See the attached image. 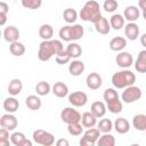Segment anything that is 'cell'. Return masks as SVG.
Listing matches in <instances>:
<instances>
[{
    "label": "cell",
    "instance_id": "6da1fadb",
    "mask_svg": "<svg viewBox=\"0 0 146 146\" xmlns=\"http://www.w3.org/2000/svg\"><path fill=\"white\" fill-rule=\"evenodd\" d=\"M62 50H64L63 43L59 40H43L39 44V50H38V58L41 62H47L49 60L52 56H56L59 54Z\"/></svg>",
    "mask_w": 146,
    "mask_h": 146
},
{
    "label": "cell",
    "instance_id": "7a4b0ae2",
    "mask_svg": "<svg viewBox=\"0 0 146 146\" xmlns=\"http://www.w3.org/2000/svg\"><path fill=\"white\" fill-rule=\"evenodd\" d=\"M79 16L82 21H86V22H92V23L97 22L102 17L99 3L95 0L87 1L82 7V9L80 10Z\"/></svg>",
    "mask_w": 146,
    "mask_h": 146
},
{
    "label": "cell",
    "instance_id": "3957f363",
    "mask_svg": "<svg viewBox=\"0 0 146 146\" xmlns=\"http://www.w3.org/2000/svg\"><path fill=\"white\" fill-rule=\"evenodd\" d=\"M136 82V75L133 72L124 68L120 72H115L112 76V84L116 89H124L132 86Z\"/></svg>",
    "mask_w": 146,
    "mask_h": 146
},
{
    "label": "cell",
    "instance_id": "277c9868",
    "mask_svg": "<svg viewBox=\"0 0 146 146\" xmlns=\"http://www.w3.org/2000/svg\"><path fill=\"white\" fill-rule=\"evenodd\" d=\"M33 141L43 146H51L55 144V137L52 133L43 130V129H36L35 131H33L32 135Z\"/></svg>",
    "mask_w": 146,
    "mask_h": 146
},
{
    "label": "cell",
    "instance_id": "5b68a950",
    "mask_svg": "<svg viewBox=\"0 0 146 146\" xmlns=\"http://www.w3.org/2000/svg\"><path fill=\"white\" fill-rule=\"evenodd\" d=\"M141 97V89L139 87H136V86H129L127 88H124L122 95H121V98L124 103L127 104H131V103H135L136 100L140 99Z\"/></svg>",
    "mask_w": 146,
    "mask_h": 146
},
{
    "label": "cell",
    "instance_id": "8992f818",
    "mask_svg": "<svg viewBox=\"0 0 146 146\" xmlns=\"http://www.w3.org/2000/svg\"><path fill=\"white\" fill-rule=\"evenodd\" d=\"M100 137V131L97 129L92 128H88V130L84 131L83 137L80 139V145L81 146H94L97 144V140Z\"/></svg>",
    "mask_w": 146,
    "mask_h": 146
},
{
    "label": "cell",
    "instance_id": "52a82bcc",
    "mask_svg": "<svg viewBox=\"0 0 146 146\" xmlns=\"http://www.w3.org/2000/svg\"><path fill=\"white\" fill-rule=\"evenodd\" d=\"M81 116L82 115L79 113V111H76L73 107H65L60 112V119L66 124L75 123V122H81Z\"/></svg>",
    "mask_w": 146,
    "mask_h": 146
},
{
    "label": "cell",
    "instance_id": "ba28073f",
    "mask_svg": "<svg viewBox=\"0 0 146 146\" xmlns=\"http://www.w3.org/2000/svg\"><path fill=\"white\" fill-rule=\"evenodd\" d=\"M68 102L73 107H82L88 102V96L83 91H74L68 95Z\"/></svg>",
    "mask_w": 146,
    "mask_h": 146
},
{
    "label": "cell",
    "instance_id": "9c48e42d",
    "mask_svg": "<svg viewBox=\"0 0 146 146\" xmlns=\"http://www.w3.org/2000/svg\"><path fill=\"white\" fill-rule=\"evenodd\" d=\"M115 63L117 66H120L122 68H128L133 64V57L128 51H121V52H119V55H116Z\"/></svg>",
    "mask_w": 146,
    "mask_h": 146
},
{
    "label": "cell",
    "instance_id": "30bf717a",
    "mask_svg": "<svg viewBox=\"0 0 146 146\" xmlns=\"http://www.w3.org/2000/svg\"><path fill=\"white\" fill-rule=\"evenodd\" d=\"M18 122H17V119L16 116L13 114V113H7V114H3L0 119V125L2 128H6L8 129L9 131L14 130L16 127H17Z\"/></svg>",
    "mask_w": 146,
    "mask_h": 146
},
{
    "label": "cell",
    "instance_id": "8fae6325",
    "mask_svg": "<svg viewBox=\"0 0 146 146\" xmlns=\"http://www.w3.org/2000/svg\"><path fill=\"white\" fill-rule=\"evenodd\" d=\"M86 83L90 90H97L102 87L103 80H102V76L97 72H92L88 74V76L86 78Z\"/></svg>",
    "mask_w": 146,
    "mask_h": 146
},
{
    "label": "cell",
    "instance_id": "7c38bea8",
    "mask_svg": "<svg viewBox=\"0 0 146 146\" xmlns=\"http://www.w3.org/2000/svg\"><path fill=\"white\" fill-rule=\"evenodd\" d=\"M18 38H19V30L14 26V25H9L7 26L5 30H3V39L7 41V42H15V41H18Z\"/></svg>",
    "mask_w": 146,
    "mask_h": 146
},
{
    "label": "cell",
    "instance_id": "4fadbf2b",
    "mask_svg": "<svg viewBox=\"0 0 146 146\" xmlns=\"http://www.w3.org/2000/svg\"><path fill=\"white\" fill-rule=\"evenodd\" d=\"M124 34L128 40H136L139 36V26L135 22H130L124 26Z\"/></svg>",
    "mask_w": 146,
    "mask_h": 146
},
{
    "label": "cell",
    "instance_id": "5bb4252c",
    "mask_svg": "<svg viewBox=\"0 0 146 146\" xmlns=\"http://www.w3.org/2000/svg\"><path fill=\"white\" fill-rule=\"evenodd\" d=\"M84 71V63L82 60H79V59H74L68 65V72L71 75L73 76H79L83 73Z\"/></svg>",
    "mask_w": 146,
    "mask_h": 146
},
{
    "label": "cell",
    "instance_id": "9a60e30c",
    "mask_svg": "<svg viewBox=\"0 0 146 146\" xmlns=\"http://www.w3.org/2000/svg\"><path fill=\"white\" fill-rule=\"evenodd\" d=\"M139 16H140V10L136 6H128V7H125V9L123 11V17L129 22L137 21L139 18Z\"/></svg>",
    "mask_w": 146,
    "mask_h": 146
},
{
    "label": "cell",
    "instance_id": "2e32d148",
    "mask_svg": "<svg viewBox=\"0 0 146 146\" xmlns=\"http://www.w3.org/2000/svg\"><path fill=\"white\" fill-rule=\"evenodd\" d=\"M95 24V29H96V31L99 33V34H108L110 33V30H111V24H110V22L105 18V17H100L97 22H95L94 23Z\"/></svg>",
    "mask_w": 146,
    "mask_h": 146
},
{
    "label": "cell",
    "instance_id": "e0dca14e",
    "mask_svg": "<svg viewBox=\"0 0 146 146\" xmlns=\"http://www.w3.org/2000/svg\"><path fill=\"white\" fill-rule=\"evenodd\" d=\"M97 123V116L90 111V112H84L81 116V124L84 128H92Z\"/></svg>",
    "mask_w": 146,
    "mask_h": 146
},
{
    "label": "cell",
    "instance_id": "ac0fdd59",
    "mask_svg": "<svg viewBox=\"0 0 146 146\" xmlns=\"http://www.w3.org/2000/svg\"><path fill=\"white\" fill-rule=\"evenodd\" d=\"M114 129H115V131H116L117 133H121V135L127 133V132L130 130V123L128 122L127 119H124V117H119V119H116L115 122H114Z\"/></svg>",
    "mask_w": 146,
    "mask_h": 146
},
{
    "label": "cell",
    "instance_id": "d6986e66",
    "mask_svg": "<svg viewBox=\"0 0 146 146\" xmlns=\"http://www.w3.org/2000/svg\"><path fill=\"white\" fill-rule=\"evenodd\" d=\"M135 68L139 73H146V49L139 51L135 63Z\"/></svg>",
    "mask_w": 146,
    "mask_h": 146
},
{
    "label": "cell",
    "instance_id": "ffe728a7",
    "mask_svg": "<svg viewBox=\"0 0 146 146\" xmlns=\"http://www.w3.org/2000/svg\"><path fill=\"white\" fill-rule=\"evenodd\" d=\"M52 94L58 98H64L68 95V87L64 82H55L52 86Z\"/></svg>",
    "mask_w": 146,
    "mask_h": 146
},
{
    "label": "cell",
    "instance_id": "44dd1931",
    "mask_svg": "<svg viewBox=\"0 0 146 146\" xmlns=\"http://www.w3.org/2000/svg\"><path fill=\"white\" fill-rule=\"evenodd\" d=\"M127 46V39L122 36H115L110 41V48L113 51H121Z\"/></svg>",
    "mask_w": 146,
    "mask_h": 146
},
{
    "label": "cell",
    "instance_id": "7402d4cb",
    "mask_svg": "<svg viewBox=\"0 0 146 146\" xmlns=\"http://www.w3.org/2000/svg\"><path fill=\"white\" fill-rule=\"evenodd\" d=\"M132 125L137 131H146V115L136 114L132 119Z\"/></svg>",
    "mask_w": 146,
    "mask_h": 146
},
{
    "label": "cell",
    "instance_id": "603a6c76",
    "mask_svg": "<svg viewBox=\"0 0 146 146\" xmlns=\"http://www.w3.org/2000/svg\"><path fill=\"white\" fill-rule=\"evenodd\" d=\"M25 105L27 106V108H30V110H32V111H38V110H40L42 103H41V99H40L38 96H35V95H30V96H27L26 99H25Z\"/></svg>",
    "mask_w": 146,
    "mask_h": 146
},
{
    "label": "cell",
    "instance_id": "cb8c5ba5",
    "mask_svg": "<svg viewBox=\"0 0 146 146\" xmlns=\"http://www.w3.org/2000/svg\"><path fill=\"white\" fill-rule=\"evenodd\" d=\"M19 107V103L18 100L13 96V97H8L3 100V108L5 111H7L8 113H15Z\"/></svg>",
    "mask_w": 146,
    "mask_h": 146
},
{
    "label": "cell",
    "instance_id": "d4e9b609",
    "mask_svg": "<svg viewBox=\"0 0 146 146\" xmlns=\"http://www.w3.org/2000/svg\"><path fill=\"white\" fill-rule=\"evenodd\" d=\"M106 110H107L106 105L103 102H98V100L94 102L91 104V107H90V111L97 116V119L98 117H103L105 115V113H106Z\"/></svg>",
    "mask_w": 146,
    "mask_h": 146
},
{
    "label": "cell",
    "instance_id": "484cf974",
    "mask_svg": "<svg viewBox=\"0 0 146 146\" xmlns=\"http://www.w3.org/2000/svg\"><path fill=\"white\" fill-rule=\"evenodd\" d=\"M23 89V83L19 79H13L8 84V92L11 96H17Z\"/></svg>",
    "mask_w": 146,
    "mask_h": 146
},
{
    "label": "cell",
    "instance_id": "4316f807",
    "mask_svg": "<svg viewBox=\"0 0 146 146\" xmlns=\"http://www.w3.org/2000/svg\"><path fill=\"white\" fill-rule=\"evenodd\" d=\"M124 22H125V18L123 17V15H120V14H114L111 18H110V24H111V27L114 29V30H121L123 26H124Z\"/></svg>",
    "mask_w": 146,
    "mask_h": 146
},
{
    "label": "cell",
    "instance_id": "83f0119b",
    "mask_svg": "<svg viewBox=\"0 0 146 146\" xmlns=\"http://www.w3.org/2000/svg\"><path fill=\"white\" fill-rule=\"evenodd\" d=\"M65 50L71 56V58H75V59L79 58L81 56V54H82V48L76 42H70Z\"/></svg>",
    "mask_w": 146,
    "mask_h": 146
},
{
    "label": "cell",
    "instance_id": "f1b7e54d",
    "mask_svg": "<svg viewBox=\"0 0 146 146\" xmlns=\"http://www.w3.org/2000/svg\"><path fill=\"white\" fill-rule=\"evenodd\" d=\"M54 34L52 26L50 24H42L39 29V35L42 40H51Z\"/></svg>",
    "mask_w": 146,
    "mask_h": 146
},
{
    "label": "cell",
    "instance_id": "f546056e",
    "mask_svg": "<svg viewBox=\"0 0 146 146\" xmlns=\"http://www.w3.org/2000/svg\"><path fill=\"white\" fill-rule=\"evenodd\" d=\"M9 50L10 52L16 56V57H19V56H23L24 52H25V46L19 42V41H15V42H11L10 46H9Z\"/></svg>",
    "mask_w": 146,
    "mask_h": 146
},
{
    "label": "cell",
    "instance_id": "4dcf8cb0",
    "mask_svg": "<svg viewBox=\"0 0 146 146\" xmlns=\"http://www.w3.org/2000/svg\"><path fill=\"white\" fill-rule=\"evenodd\" d=\"M106 107H107V110H108L111 113H113V114H117V113L122 112V110H123L122 102H121L119 98L113 99V100L106 103Z\"/></svg>",
    "mask_w": 146,
    "mask_h": 146
},
{
    "label": "cell",
    "instance_id": "1f68e13d",
    "mask_svg": "<svg viewBox=\"0 0 146 146\" xmlns=\"http://www.w3.org/2000/svg\"><path fill=\"white\" fill-rule=\"evenodd\" d=\"M97 145L98 146H114L115 145V138L110 132H106L99 137V139L97 140Z\"/></svg>",
    "mask_w": 146,
    "mask_h": 146
},
{
    "label": "cell",
    "instance_id": "d6a6232c",
    "mask_svg": "<svg viewBox=\"0 0 146 146\" xmlns=\"http://www.w3.org/2000/svg\"><path fill=\"white\" fill-rule=\"evenodd\" d=\"M84 30L82 27V25L80 24H73L71 26V36H72V41H76L80 40L83 36Z\"/></svg>",
    "mask_w": 146,
    "mask_h": 146
},
{
    "label": "cell",
    "instance_id": "836d02e7",
    "mask_svg": "<svg viewBox=\"0 0 146 146\" xmlns=\"http://www.w3.org/2000/svg\"><path fill=\"white\" fill-rule=\"evenodd\" d=\"M50 89H51L50 84L46 81H40L35 86V91L39 96H47L50 92Z\"/></svg>",
    "mask_w": 146,
    "mask_h": 146
},
{
    "label": "cell",
    "instance_id": "e575fe53",
    "mask_svg": "<svg viewBox=\"0 0 146 146\" xmlns=\"http://www.w3.org/2000/svg\"><path fill=\"white\" fill-rule=\"evenodd\" d=\"M114 128V123L110 119H102L98 122V130L103 133L111 132V130Z\"/></svg>",
    "mask_w": 146,
    "mask_h": 146
},
{
    "label": "cell",
    "instance_id": "d590c367",
    "mask_svg": "<svg viewBox=\"0 0 146 146\" xmlns=\"http://www.w3.org/2000/svg\"><path fill=\"white\" fill-rule=\"evenodd\" d=\"M63 18H64V21H65L66 23H68V24L74 23V22L78 19V13H76V10L73 9V8H67V9H65L64 13H63Z\"/></svg>",
    "mask_w": 146,
    "mask_h": 146
},
{
    "label": "cell",
    "instance_id": "8d00e7d4",
    "mask_svg": "<svg viewBox=\"0 0 146 146\" xmlns=\"http://www.w3.org/2000/svg\"><path fill=\"white\" fill-rule=\"evenodd\" d=\"M83 125L80 122H75V123H70L67 124V131L71 136H80L83 131Z\"/></svg>",
    "mask_w": 146,
    "mask_h": 146
},
{
    "label": "cell",
    "instance_id": "74e56055",
    "mask_svg": "<svg viewBox=\"0 0 146 146\" xmlns=\"http://www.w3.org/2000/svg\"><path fill=\"white\" fill-rule=\"evenodd\" d=\"M25 140H26L25 135L23 132H19V131H16L10 136V143L15 146H22Z\"/></svg>",
    "mask_w": 146,
    "mask_h": 146
},
{
    "label": "cell",
    "instance_id": "f35d334b",
    "mask_svg": "<svg viewBox=\"0 0 146 146\" xmlns=\"http://www.w3.org/2000/svg\"><path fill=\"white\" fill-rule=\"evenodd\" d=\"M58 35L62 40L64 41H72V36H71V25H65L63 27H60L59 32H58Z\"/></svg>",
    "mask_w": 146,
    "mask_h": 146
},
{
    "label": "cell",
    "instance_id": "ab89813d",
    "mask_svg": "<svg viewBox=\"0 0 146 146\" xmlns=\"http://www.w3.org/2000/svg\"><path fill=\"white\" fill-rule=\"evenodd\" d=\"M55 59H56L57 64L64 65V64H67L72 58H71V56L67 54V51L64 49V50H62L59 54H57V55L55 56Z\"/></svg>",
    "mask_w": 146,
    "mask_h": 146
},
{
    "label": "cell",
    "instance_id": "60d3db41",
    "mask_svg": "<svg viewBox=\"0 0 146 146\" xmlns=\"http://www.w3.org/2000/svg\"><path fill=\"white\" fill-rule=\"evenodd\" d=\"M42 5V0H22V6L27 9H38Z\"/></svg>",
    "mask_w": 146,
    "mask_h": 146
},
{
    "label": "cell",
    "instance_id": "b9f144b4",
    "mask_svg": "<svg viewBox=\"0 0 146 146\" xmlns=\"http://www.w3.org/2000/svg\"><path fill=\"white\" fill-rule=\"evenodd\" d=\"M104 100H105V103H108V102H111V100H113V99H116V98H119V95H117V91L115 90V89H113V88H107L105 91H104Z\"/></svg>",
    "mask_w": 146,
    "mask_h": 146
},
{
    "label": "cell",
    "instance_id": "7bdbcfd3",
    "mask_svg": "<svg viewBox=\"0 0 146 146\" xmlns=\"http://www.w3.org/2000/svg\"><path fill=\"white\" fill-rule=\"evenodd\" d=\"M117 1L116 0H105L103 3V8L105 9L106 13H113L117 9Z\"/></svg>",
    "mask_w": 146,
    "mask_h": 146
},
{
    "label": "cell",
    "instance_id": "ee69618b",
    "mask_svg": "<svg viewBox=\"0 0 146 146\" xmlns=\"http://www.w3.org/2000/svg\"><path fill=\"white\" fill-rule=\"evenodd\" d=\"M0 146H9V130L2 127L0 129Z\"/></svg>",
    "mask_w": 146,
    "mask_h": 146
},
{
    "label": "cell",
    "instance_id": "f6af8a7d",
    "mask_svg": "<svg viewBox=\"0 0 146 146\" xmlns=\"http://www.w3.org/2000/svg\"><path fill=\"white\" fill-rule=\"evenodd\" d=\"M8 10H9V7H8V5H7L6 2L1 1V2H0V13L7 14V13H8Z\"/></svg>",
    "mask_w": 146,
    "mask_h": 146
},
{
    "label": "cell",
    "instance_id": "bcb514c9",
    "mask_svg": "<svg viewBox=\"0 0 146 146\" xmlns=\"http://www.w3.org/2000/svg\"><path fill=\"white\" fill-rule=\"evenodd\" d=\"M68 140L67 139H64V138H60V139H58L57 141H56V145L57 146H68Z\"/></svg>",
    "mask_w": 146,
    "mask_h": 146
},
{
    "label": "cell",
    "instance_id": "7dc6e473",
    "mask_svg": "<svg viewBox=\"0 0 146 146\" xmlns=\"http://www.w3.org/2000/svg\"><path fill=\"white\" fill-rule=\"evenodd\" d=\"M7 21V14H3V13H0V25L3 26L5 23Z\"/></svg>",
    "mask_w": 146,
    "mask_h": 146
},
{
    "label": "cell",
    "instance_id": "c3c4849f",
    "mask_svg": "<svg viewBox=\"0 0 146 146\" xmlns=\"http://www.w3.org/2000/svg\"><path fill=\"white\" fill-rule=\"evenodd\" d=\"M138 7L143 10V9H145L146 8V0H139L138 1Z\"/></svg>",
    "mask_w": 146,
    "mask_h": 146
},
{
    "label": "cell",
    "instance_id": "681fc988",
    "mask_svg": "<svg viewBox=\"0 0 146 146\" xmlns=\"http://www.w3.org/2000/svg\"><path fill=\"white\" fill-rule=\"evenodd\" d=\"M140 43L141 46H144L146 48V33H144L141 36H140Z\"/></svg>",
    "mask_w": 146,
    "mask_h": 146
},
{
    "label": "cell",
    "instance_id": "f907efd6",
    "mask_svg": "<svg viewBox=\"0 0 146 146\" xmlns=\"http://www.w3.org/2000/svg\"><path fill=\"white\" fill-rule=\"evenodd\" d=\"M143 17L145 18V21H146V8L145 9H143Z\"/></svg>",
    "mask_w": 146,
    "mask_h": 146
}]
</instances>
